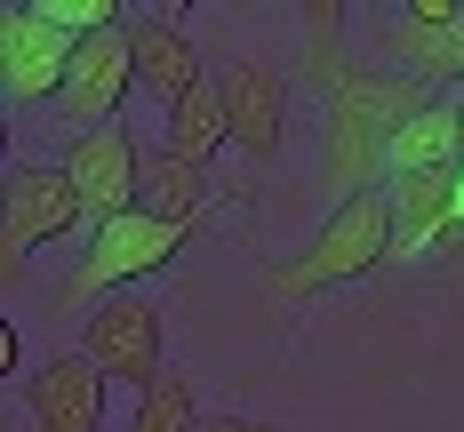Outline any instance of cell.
<instances>
[{
  "mask_svg": "<svg viewBox=\"0 0 464 432\" xmlns=\"http://www.w3.org/2000/svg\"><path fill=\"white\" fill-rule=\"evenodd\" d=\"M24 369V336H16V321H0V377H16Z\"/></svg>",
  "mask_w": 464,
  "mask_h": 432,
  "instance_id": "20",
  "label": "cell"
},
{
  "mask_svg": "<svg viewBox=\"0 0 464 432\" xmlns=\"http://www.w3.org/2000/svg\"><path fill=\"white\" fill-rule=\"evenodd\" d=\"M81 352H89L112 384H129V392H152V384L169 377V329H160V312H152L144 296L96 304L89 329H81Z\"/></svg>",
  "mask_w": 464,
  "mask_h": 432,
  "instance_id": "5",
  "label": "cell"
},
{
  "mask_svg": "<svg viewBox=\"0 0 464 432\" xmlns=\"http://www.w3.org/2000/svg\"><path fill=\"white\" fill-rule=\"evenodd\" d=\"M129 41H137V89L160 96V112L169 104H185L208 72H200V41H185V24L169 16V8H144L129 16Z\"/></svg>",
  "mask_w": 464,
  "mask_h": 432,
  "instance_id": "12",
  "label": "cell"
},
{
  "mask_svg": "<svg viewBox=\"0 0 464 432\" xmlns=\"http://www.w3.org/2000/svg\"><path fill=\"white\" fill-rule=\"evenodd\" d=\"M72 33H56L33 0H8L0 8V96L8 104H56L64 72H72Z\"/></svg>",
  "mask_w": 464,
  "mask_h": 432,
  "instance_id": "6",
  "label": "cell"
},
{
  "mask_svg": "<svg viewBox=\"0 0 464 432\" xmlns=\"http://www.w3.org/2000/svg\"><path fill=\"white\" fill-rule=\"evenodd\" d=\"M376 264H392V200H384V185L344 200V208H328V225L304 240V256L265 264V288L280 304H313V296H328L344 281H369Z\"/></svg>",
  "mask_w": 464,
  "mask_h": 432,
  "instance_id": "2",
  "label": "cell"
},
{
  "mask_svg": "<svg viewBox=\"0 0 464 432\" xmlns=\"http://www.w3.org/2000/svg\"><path fill=\"white\" fill-rule=\"evenodd\" d=\"M457 225H464V168H457Z\"/></svg>",
  "mask_w": 464,
  "mask_h": 432,
  "instance_id": "22",
  "label": "cell"
},
{
  "mask_svg": "<svg viewBox=\"0 0 464 432\" xmlns=\"http://www.w3.org/2000/svg\"><path fill=\"white\" fill-rule=\"evenodd\" d=\"M72 233L89 240L96 216L64 168H8L0 177V288L8 296L24 288V264H33L41 240H72Z\"/></svg>",
  "mask_w": 464,
  "mask_h": 432,
  "instance_id": "4",
  "label": "cell"
},
{
  "mask_svg": "<svg viewBox=\"0 0 464 432\" xmlns=\"http://www.w3.org/2000/svg\"><path fill=\"white\" fill-rule=\"evenodd\" d=\"M401 16H409V24H457L464 8H457V0H409Z\"/></svg>",
  "mask_w": 464,
  "mask_h": 432,
  "instance_id": "19",
  "label": "cell"
},
{
  "mask_svg": "<svg viewBox=\"0 0 464 432\" xmlns=\"http://www.w3.org/2000/svg\"><path fill=\"white\" fill-rule=\"evenodd\" d=\"M160 144H177L185 160H208V168H217V152L232 144V120H225V96H217V81H200L185 104H169V137H160Z\"/></svg>",
  "mask_w": 464,
  "mask_h": 432,
  "instance_id": "16",
  "label": "cell"
},
{
  "mask_svg": "<svg viewBox=\"0 0 464 432\" xmlns=\"http://www.w3.org/2000/svg\"><path fill=\"white\" fill-rule=\"evenodd\" d=\"M104 400H112V377L96 369L89 352H56L24 377V417L33 432H96L104 425Z\"/></svg>",
  "mask_w": 464,
  "mask_h": 432,
  "instance_id": "10",
  "label": "cell"
},
{
  "mask_svg": "<svg viewBox=\"0 0 464 432\" xmlns=\"http://www.w3.org/2000/svg\"><path fill=\"white\" fill-rule=\"evenodd\" d=\"M457 112H464V96H457Z\"/></svg>",
  "mask_w": 464,
  "mask_h": 432,
  "instance_id": "23",
  "label": "cell"
},
{
  "mask_svg": "<svg viewBox=\"0 0 464 432\" xmlns=\"http://www.w3.org/2000/svg\"><path fill=\"white\" fill-rule=\"evenodd\" d=\"M384 200H392V256H424V248L457 256V248H464V225H457V168H449V177H392V185H384Z\"/></svg>",
  "mask_w": 464,
  "mask_h": 432,
  "instance_id": "11",
  "label": "cell"
},
{
  "mask_svg": "<svg viewBox=\"0 0 464 432\" xmlns=\"http://www.w3.org/2000/svg\"><path fill=\"white\" fill-rule=\"evenodd\" d=\"M72 192L89 200L96 225H112V216H129L144 200V144L129 137V120H112V129H89V137L64 144V160H56Z\"/></svg>",
  "mask_w": 464,
  "mask_h": 432,
  "instance_id": "8",
  "label": "cell"
},
{
  "mask_svg": "<svg viewBox=\"0 0 464 432\" xmlns=\"http://www.w3.org/2000/svg\"><path fill=\"white\" fill-rule=\"evenodd\" d=\"M192 233H200V225H169V216H144V208L96 225V233L81 240V264L64 273V296H56V304H89V312H96V304H112L129 281L169 273V264L185 256Z\"/></svg>",
  "mask_w": 464,
  "mask_h": 432,
  "instance_id": "3",
  "label": "cell"
},
{
  "mask_svg": "<svg viewBox=\"0 0 464 432\" xmlns=\"http://www.w3.org/2000/svg\"><path fill=\"white\" fill-rule=\"evenodd\" d=\"M217 185L208 160H185L177 144H144V216H169V225H200V200Z\"/></svg>",
  "mask_w": 464,
  "mask_h": 432,
  "instance_id": "15",
  "label": "cell"
},
{
  "mask_svg": "<svg viewBox=\"0 0 464 432\" xmlns=\"http://www.w3.org/2000/svg\"><path fill=\"white\" fill-rule=\"evenodd\" d=\"M440 96L424 89V81H409V72H392V64H353L344 72V89L321 104V192L344 208V200H361V192H376L392 168H384V152H392V137L417 120V112H432Z\"/></svg>",
  "mask_w": 464,
  "mask_h": 432,
  "instance_id": "1",
  "label": "cell"
},
{
  "mask_svg": "<svg viewBox=\"0 0 464 432\" xmlns=\"http://www.w3.org/2000/svg\"><path fill=\"white\" fill-rule=\"evenodd\" d=\"M129 89H137V41H129V24L89 33V41L72 48V72H64V96H56V120H72V137L112 129L121 104H129Z\"/></svg>",
  "mask_w": 464,
  "mask_h": 432,
  "instance_id": "7",
  "label": "cell"
},
{
  "mask_svg": "<svg viewBox=\"0 0 464 432\" xmlns=\"http://www.w3.org/2000/svg\"><path fill=\"white\" fill-rule=\"evenodd\" d=\"M384 168H392V177H449V168H464V112H457V96H440L432 112H417V120L392 137ZM392 177H384V185H392Z\"/></svg>",
  "mask_w": 464,
  "mask_h": 432,
  "instance_id": "14",
  "label": "cell"
},
{
  "mask_svg": "<svg viewBox=\"0 0 464 432\" xmlns=\"http://www.w3.org/2000/svg\"><path fill=\"white\" fill-rule=\"evenodd\" d=\"M384 48H392V72H409V81H424V89L440 96H464V16L457 24H392L384 33Z\"/></svg>",
  "mask_w": 464,
  "mask_h": 432,
  "instance_id": "13",
  "label": "cell"
},
{
  "mask_svg": "<svg viewBox=\"0 0 464 432\" xmlns=\"http://www.w3.org/2000/svg\"><path fill=\"white\" fill-rule=\"evenodd\" d=\"M200 432H288V425H273V417H208Z\"/></svg>",
  "mask_w": 464,
  "mask_h": 432,
  "instance_id": "21",
  "label": "cell"
},
{
  "mask_svg": "<svg viewBox=\"0 0 464 432\" xmlns=\"http://www.w3.org/2000/svg\"><path fill=\"white\" fill-rule=\"evenodd\" d=\"M200 425H208V417H200V400H192V377L169 369L152 392H137V417L121 432H200Z\"/></svg>",
  "mask_w": 464,
  "mask_h": 432,
  "instance_id": "18",
  "label": "cell"
},
{
  "mask_svg": "<svg viewBox=\"0 0 464 432\" xmlns=\"http://www.w3.org/2000/svg\"><path fill=\"white\" fill-rule=\"evenodd\" d=\"M336 33H344V8H336V0H313V8H304V81H313V96H321V104L344 89V72H353Z\"/></svg>",
  "mask_w": 464,
  "mask_h": 432,
  "instance_id": "17",
  "label": "cell"
},
{
  "mask_svg": "<svg viewBox=\"0 0 464 432\" xmlns=\"http://www.w3.org/2000/svg\"><path fill=\"white\" fill-rule=\"evenodd\" d=\"M217 96H225V120H232V144L248 168H273L280 160V137H288V81L256 56H232L217 72Z\"/></svg>",
  "mask_w": 464,
  "mask_h": 432,
  "instance_id": "9",
  "label": "cell"
}]
</instances>
